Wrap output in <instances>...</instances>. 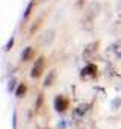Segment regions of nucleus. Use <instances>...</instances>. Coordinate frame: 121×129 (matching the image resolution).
<instances>
[{
	"mask_svg": "<svg viewBox=\"0 0 121 129\" xmlns=\"http://www.w3.org/2000/svg\"><path fill=\"white\" fill-rule=\"evenodd\" d=\"M42 69H44V58H39V59L36 61V64L33 66V69H32V78H38V76H41Z\"/></svg>",
	"mask_w": 121,
	"mask_h": 129,
	"instance_id": "obj_1",
	"label": "nucleus"
},
{
	"mask_svg": "<svg viewBox=\"0 0 121 129\" xmlns=\"http://www.w3.org/2000/svg\"><path fill=\"white\" fill-rule=\"evenodd\" d=\"M100 11H101V5L97 3V2H92V3L88 6V15H89V17H95V15H98Z\"/></svg>",
	"mask_w": 121,
	"mask_h": 129,
	"instance_id": "obj_2",
	"label": "nucleus"
},
{
	"mask_svg": "<svg viewBox=\"0 0 121 129\" xmlns=\"http://www.w3.org/2000/svg\"><path fill=\"white\" fill-rule=\"evenodd\" d=\"M54 30H48V32H45L44 34V38H42V44L44 46H48V44H51L53 41H54Z\"/></svg>",
	"mask_w": 121,
	"mask_h": 129,
	"instance_id": "obj_3",
	"label": "nucleus"
},
{
	"mask_svg": "<svg viewBox=\"0 0 121 129\" xmlns=\"http://www.w3.org/2000/svg\"><path fill=\"white\" fill-rule=\"evenodd\" d=\"M54 78H56V72H54V70H50V72H48V76H47V78H45V81H44V85H45V87L53 85Z\"/></svg>",
	"mask_w": 121,
	"mask_h": 129,
	"instance_id": "obj_4",
	"label": "nucleus"
},
{
	"mask_svg": "<svg viewBox=\"0 0 121 129\" xmlns=\"http://www.w3.org/2000/svg\"><path fill=\"white\" fill-rule=\"evenodd\" d=\"M54 106H56V111H64L65 106H67V102L62 99V97H57L54 100Z\"/></svg>",
	"mask_w": 121,
	"mask_h": 129,
	"instance_id": "obj_5",
	"label": "nucleus"
},
{
	"mask_svg": "<svg viewBox=\"0 0 121 129\" xmlns=\"http://www.w3.org/2000/svg\"><path fill=\"white\" fill-rule=\"evenodd\" d=\"M32 55H33V49L32 47H26V50L23 52V61H29L30 58H32Z\"/></svg>",
	"mask_w": 121,
	"mask_h": 129,
	"instance_id": "obj_6",
	"label": "nucleus"
},
{
	"mask_svg": "<svg viewBox=\"0 0 121 129\" xmlns=\"http://www.w3.org/2000/svg\"><path fill=\"white\" fill-rule=\"evenodd\" d=\"M24 93H26V87H24V85L21 84V85L18 87V90H17L15 96H17V97H23V94H24Z\"/></svg>",
	"mask_w": 121,
	"mask_h": 129,
	"instance_id": "obj_7",
	"label": "nucleus"
},
{
	"mask_svg": "<svg viewBox=\"0 0 121 129\" xmlns=\"http://www.w3.org/2000/svg\"><path fill=\"white\" fill-rule=\"evenodd\" d=\"M12 44H14V37H12V38H9V41H8V44L5 46V50H9Z\"/></svg>",
	"mask_w": 121,
	"mask_h": 129,
	"instance_id": "obj_8",
	"label": "nucleus"
},
{
	"mask_svg": "<svg viewBox=\"0 0 121 129\" xmlns=\"http://www.w3.org/2000/svg\"><path fill=\"white\" fill-rule=\"evenodd\" d=\"M119 103H121V99H115V100L112 102V108H113V109H116Z\"/></svg>",
	"mask_w": 121,
	"mask_h": 129,
	"instance_id": "obj_9",
	"label": "nucleus"
},
{
	"mask_svg": "<svg viewBox=\"0 0 121 129\" xmlns=\"http://www.w3.org/2000/svg\"><path fill=\"white\" fill-rule=\"evenodd\" d=\"M32 5H33V3H29V6H27V9H26V14H24V17H27V15L30 14V9H32Z\"/></svg>",
	"mask_w": 121,
	"mask_h": 129,
	"instance_id": "obj_10",
	"label": "nucleus"
},
{
	"mask_svg": "<svg viewBox=\"0 0 121 129\" xmlns=\"http://www.w3.org/2000/svg\"><path fill=\"white\" fill-rule=\"evenodd\" d=\"M15 87V79H12L11 82H9V91H12V88Z\"/></svg>",
	"mask_w": 121,
	"mask_h": 129,
	"instance_id": "obj_11",
	"label": "nucleus"
}]
</instances>
